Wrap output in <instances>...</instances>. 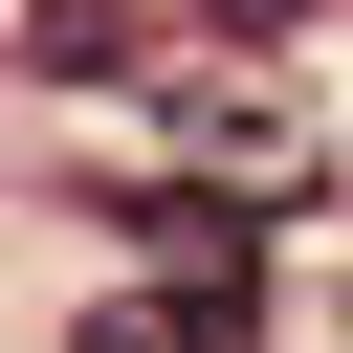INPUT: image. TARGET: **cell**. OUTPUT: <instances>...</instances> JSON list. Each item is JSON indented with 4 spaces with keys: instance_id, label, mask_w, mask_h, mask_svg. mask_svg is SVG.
I'll return each mask as SVG.
<instances>
[{
    "instance_id": "6da1fadb",
    "label": "cell",
    "mask_w": 353,
    "mask_h": 353,
    "mask_svg": "<svg viewBox=\"0 0 353 353\" xmlns=\"http://www.w3.org/2000/svg\"><path fill=\"white\" fill-rule=\"evenodd\" d=\"M132 154L199 176V199H309V176H331V110H309L265 44H176V66L132 88Z\"/></svg>"
},
{
    "instance_id": "7a4b0ae2",
    "label": "cell",
    "mask_w": 353,
    "mask_h": 353,
    "mask_svg": "<svg viewBox=\"0 0 353 353\" xmlns=\"http://www.w3.org/2000/svg\"><path fill=\"white\" fill-rule=\"evenodd\" d=\"M243 221H265V199H199V176H176V199H154L132 243H154V287H176V309H221V331H265V243H243Z\"/></svg>"
},
{
    "instance_id": "3957f363",
    "label": "cell",
    "mask_w": 353,
    "mask_h": 353,
    "mask_svg": "<svg viewBox=\"0 0 353 353\" xmlns=\"http://www.w3.org/2000/svg\"><path fill=\"white\" fill-rule=\"evenodd\" d=\"M22 66H44V88H154L176 44H154L132 0H22Z\"/></svg>"
},
{
    "instance_id": "277c9868",
    "label": "cell",
    "mask_w": 353,
    "mask_h": 353,
    "mask_svg": "<svg viewBox=\"0 0 353 353\" xmlns=\"http://www.w3.org/2000/svg\"><path fill=\"white\" fill-rule=\"evenodd\" d=\"M66 353H243V331H221V309H176V287H110Z\"/></svg>"
},
{
    "instance_id": "5b68a950",
    "label": "cell",
    "mask_w": 353,
    "mask_h": 353,
    "mask_svg": "<svg viewBox=\"0 0 353 353\" xmlns=\"http://www.w3.org/2000/svg\"><path fill=\"white\" fill-rule=\"evenodd\" d=\"M221 22H243V44H265V22H309V0H221Z\"/></svg>"
},
{
    "instance_id": "8992f818",
    "label": "cell",
    "mask_w": 353,
    "mask_h": 353,
    "mask_svg": "<svg viewBox=\"0 0 353 353\" xmlns=\"http://www.w3.org/2000/svg\"><path fill=\"white\" fill-rule=\"evenodd\" d=\"M331 331H353V265H331Z\"/></svg>"
}]
</instances>
